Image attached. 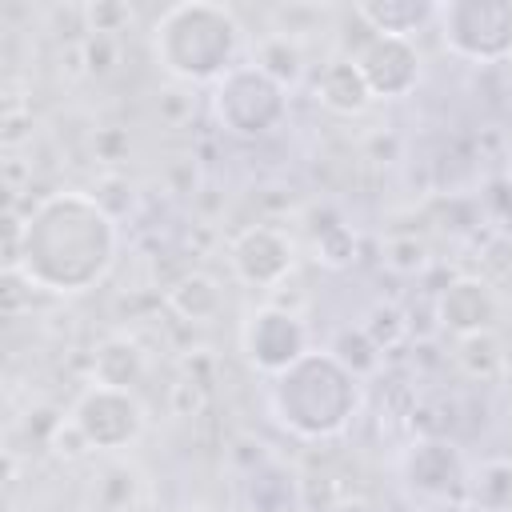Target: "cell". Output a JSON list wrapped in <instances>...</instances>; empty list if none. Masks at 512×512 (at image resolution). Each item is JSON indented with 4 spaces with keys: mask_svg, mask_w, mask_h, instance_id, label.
I'll return each instance as SVG.
<instances>
[{
    "mask_svg": "<svg viewBox=\"0 0 512 512\" xmlns=\"http://www.w3.org/2000/svg\"><path fill=\"white\" fill-rule=\"evenodd\" d=\"M84 16H88V32H96V36H108V32H120L124 24H132L128 4H88Z\"/></svg>",
    "mask_w": 512,
    "mask_h": 512,
    "instance_id": "19",
    "label": "cell"
},
{
    "mask_svg": "<svg viewBox=\"0 0 512 512\" xmlns=\"http://www.w3.org/2000/svg\"><path fill=\"white\" fill-rule=\"evenodd\" d=\"M508 184H512V168H508Z\"/></svg>",
    "mask_w": 512,
    "mask_h": 512,
    "instance_id": "20",
    "label": "cell"
},
{
    "mask_svg": "<svg viewBox=\"0 0 512 512\" xmlns=\"http://www.w3.org/2000/svg\"><path fill=\"white\" fill-rule=\"evenodd\" d=\"M384 260H388V268H396V272H404V276L424 272V268H428V244L416 240V236H404V240L396 236V240H388Z\"/></svg>",
    "mask_w": 512,
    "mask_h": 512,
    "instance_id": "18",
    "label": "cell"
},
{
    "mask_svg": "<svg viewBox=\"0 0 512 512\" xmlns=\"http://www.w3.org/2000/svg\"><path fill=\"white\" fill-rule=\"evenodd\" d=\"M308 328L300 324V316H292L288 308L276 304H260L244 316L240 324V352L248 356V364L264 376H280L288 364H296L308 352Z\"/></svg>",
    "mask_w": 512,
    "mask_h": 512,
    "instance_id": "7",
    "label": "cell"
},
{
    "mask_svg": "<svg viewBox=\"0 0 512 512\" xmlns=\"http://www.w3.org/2000/svg\"><path fill=\"white\" fill-rule=\"evenodd\" d=\"M472 504L484 512H512V464L488 460L476 472H468Z\"/></svg>",
    "mask_w": 512,
    "mask_h": 512,
    "instance_id": "16",
    "label": "cell"
},
{
    "mask_svg": "<svg viewBox=\"0 0 512 512\" xmlns=\"http://www.w3.org/2000/svg\"><path fill=\"white\" fill-rule=\"evenodd\" d=\"M316 96H320L324 108H332V112H340V116H356V112H364V108L372 104V92H368V84H364L356 60H344V56H340V60H328V64L320 68V76H316Z\"/></svg>",
    "mask_w": 512,
    "mask_h": 512,
    "instance_id": "13",
    "label": "cell"
},
{
    "mask_svg": "<svg viewBox=\"0 0 512 512\" xmlns=\"http://www.w3.org/2000/svg\"><path fill=\"white\" fill-rule=\"evenodd\" d=\"M68 420L76 424V432L84 436L88 448L96 452H120L132 448L144 432V408L132 392L124 388H108V384H92L68 412Z\"/></svg>",
    "mask_w": 512,
    "mask_h": 512,
    "instance_id": "6",
    "label": "cell"
},
{
    "mask_svg": "<svg viewBox=\"0 0 512 512\" xmlns=\"http://www.w3.org/2000/svg\"><path fill=\"white\" fill-rule=\"evenodd\" d=\"M440 4L432 0H360L356 16L372 28V36H400L412 40L416 32H424L428 24H436Z\"/></svg>",
    "mask_w": 512,
    "mask_h": 512,
    "instance_id": "12",
    "label": "cell"
},
{
    "mask_svg": "<svg viewBox=\"0 0 512 512\" xmlns=\"http://www.w3.org/2000/svg\"><path fill=\"white\" fill-rule=\"evenodd\" d=\"M440 44L468 64L512 56V0H448L436 12Z\"/></svg>",
    "mask_w": 512,
    "mask_h": 512,
    "instance_id": "5",
    "label": "cell"
},
{
    "mask_svg": "<svg viewBox=\"0 0 512 512\" xmlns=\"http://www.w3.org/2000/svg\"><path fill=\"white\" fill-rule=\"evenodd\" d=\"M208 100L216 124L236 140H260L288 116V88L272 80L256 60H244L228 76H220Z\"/></svg>",
    "mask_w": 512,
    "mask_h": 512,
    "instance_id": "4",
    "label": "cell"
},
{
    "mask_svg": "<svg viewBox=\"0 0 512 512\" xmlns=\"http://www.w3.org/2000/svg\"><path fill=\"white\" fill-rule=\"evenodd\" d=\"M168 304H172L184 320L208 324L212 316H220V308H224V292H220V284H216L212 276L192 272V276H184V280L168 292Z\"/></svg>",
    "mask_w": 512,
    "mask_h": 512,
    "instance_id": "15",
    "label": "cell"
},
{
    "mask_svg": "<svg viewBox=\"0 0 512 512\" xmlns=\"http://www.w3.org/2000/svg\"><path fill=\"white\" fill-rule=\"evenodd\" d=\"M120 252V220L80 188L48 192L8 240V272L32 288L76 296L108 276Z\"/></svg>",
    "mask_w": 512,
    "mask_h": 512,
    "instance_id": "1",
    "label": "cell"
},
{
    "mask_svg": "<svg viewBox=\"0 0 512 512\" xmlns=\"http://www.w3.org/2000/svg\"><path fill=\"white\" fill-rule=\"evenodd\" d=\"M272 80H280L284 88H292L296 80H300V72H304V56H300V48L288 40V36H268L260 48H256V56H252Z\"/></svg>",
    "mask_w": 512,
    "mask_h": 512,
    "instance_id": "17",
    "label": "cell"
},
{
    "mask_svg": "<svg viewBox=\"0 0 512 512\" xmlns=\"http://www.w3.org/2000/svg\"><path fill=\"white\" fill-rule=\"evenodd\" d=\"M268 412L300 440L340 436L360 412V376L328 348H308L268 384Z\"/></svg>",
    "mask_w": 512,
    "mask_h": 512,
    "instance_id": "2",
    "label": "cell"
},
{
    "mask_svg": "<svg viewBox=\"0 0 512 512\" xmlns=\"http://www.w3.org/2000/svg\"><path fill=\"white\" fill-rule=\"evenodd\" d=\"M152 52L156 64L180 84H216L244 64V28L224 4H172L152 28Z\"/></svg>",
    "mask_w": 512,
    "mask_h": 512,
    "instance_id": "3",
    "label": "cell"
},
{
    "mask_svg": "<svg viewBox=\"0 0 512 512\" xmlns=\"http://www.w3.org/2000/svg\"><path fill=\"white\" fill-rule=\"evenodd\" d=\"M92 372H96V384L132 392V384H140V376H144V352H140L132 340L112 336V340H104V344L96 348Z\"/></svg>",
    "mask_w": 512,
    "mask_h": 512,
    "instance_id": "14",
    "label": "cell"
},
{
    "mask_svg": "<svg viewBox=\"0 0 512 512\" xmlns=\"http://www.w3.org/2000/svg\"><path fill=\"white\" fill-rule=\"evenodd\" d=\"M500 320V296L492 292L488 280L480 276H460L456 284L444 288L440 296V324L448 332H456L460 340L464 336H480V332H492Z\"/></svg>",
    "mask_w": 512,
    "mask_h": 512,
    "instance_id": "11",
    "label": "cell"
},
{
    "mask_svg": "<svg viewBox=\"0 0 512 512\" xmlns=\"http://www.w3.org/2000/svg\"><path fill=\"white\" fill-rule=\"evenodd\" d=\"M352 60H356L372 100H400L420 84V52L412 40L372 36Z\"/></svg>",
    "mask_w": 512,
    "mask_h": 512,
    "instance_id": "9",
    "label": "cell"
},
{
    "mask_svg": "<svg viewBox=\"0 0 512 512\" xmlns=\"http://www.w3.org/2000/svg\"><path fill=\"white\" fill-rule=\"evenodd\" d=\"M228 264H232L236 280H244L252 288H276L296 268V244L288 240V232H280L272 224H252L232 240Z\"/></svg>",
    "mask_w": 512,
    "mask_h": 512,
    "instance_id": "8",
    "label": "cell"
},
{
    "mask_svg": "<svg viewBox=\"0 0 512 512\" xmlns=\"http://www.w3.org/2000/svg\"><path fill=\"white\" fill-rule=\"evenodd\" d=\"M408 488L424 500H448L468 488V464L448 440H416L400 464Z\"/></svg>",
    "mask_w": 512,
    "mask_h": 512,
    "instance_id": "10",
    "label": "cell"
}]
</instances>
